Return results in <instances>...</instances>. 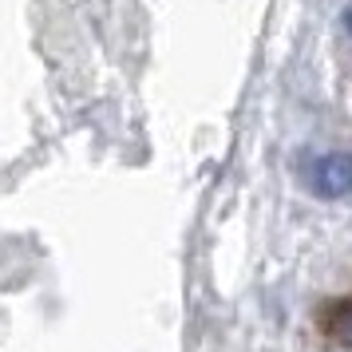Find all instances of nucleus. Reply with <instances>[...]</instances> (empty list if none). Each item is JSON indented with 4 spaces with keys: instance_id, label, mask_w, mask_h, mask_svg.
<instances>
[{
    "instance_id": "nucleus-2",
    "label": "nucleus",
    "mask_w": 352,
    "mask_h": 352,
    "mask_svg": "<svg viewBox=\"0 0 352 352\" xmlns=\"http://www.w3.org/2000/svg\"><path fill=\"white\" fill-rule=\"evenodd\" d=\"M320 329H324V336H333L336 344L352 349V297H340V301L324 305V313H320Z\"/></svg>"
},
{
    "instance_id": "nucleus-3",
    "label": "nucleus",
    "mask_w": 352,
    "mask_h": 352,
    "mask_svg": "<svg viewBox=\"0 0 352 352\" xmlns=\"http://www.w3.org/2000/svg\"><path fill=\"white\" fill-rule=\"evenodd\" d=\"M340 24H344V32L352 36V4H349V8H344V16H340Z\"/></svg>"
},
{
    "instance_id": "nucleus-1",
    "label": "nucleus",
    "mask_w": 352,
    "mask_h": 352,
    "mask_svg": "<svg viewBox=\"0 0 352 352\" xmlns=\"http://www.w3.org/2000/svg\"><path fill=\"white\" fill-rule=\"evenodd\" d=\"M309 190L324 198V202H336L352 194V155L349 151H329L320 155L313 166H309Z\"/></svg>"
}]
</instances>
